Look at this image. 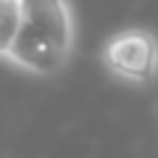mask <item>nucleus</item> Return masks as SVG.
Returning a JSON list of instances; mask_svg holds the SVG:
<instances>
[{
    "label": "nucleus",
    "instance_id": "obj_1",
    "mask_svg": "<svg viewBox=\"0 0 158 158\" xmlns=\"http://www.w3.org/2000/svg\"><path fill=\"white\" fill-rule=\"evenodd\" d=\"M21 27L8 61L34 77H53L74 50V16L69 0H21Z\"/></svg>",
    "mask_w": 158,
    "mask_h": 158
},
{
    "label": "nucleus",
    "instance_id": "obj_2",
    "mask_svg": "<svg viewBox=\"0 0 158 158\" xmlns=\"http://www.w3.org/2000/svg\"><path fill=\"white\" fill-rule=\"evenodd\" d=\"M100 61L118 82L137 87L153 85L158 79V37L142 27L113 32L100 50Z\"/></svg>",
    "mask_w": 158,
    "mask_h": 158
},
{
    "label": "nucleus",
    "instance_id": "obj_3",
    "mask_svg": "<svg viewBox=\"0 0 158 158\" xmlns=\"http://www.w3.org/2000/svg\"><path fill=\"white\" fill-rule=\"evenodd\" d=\"M24 3L21 0H0V58L11 56V48L19 37Z\"/></svg>",
    "mask_w": 158,
    "mask_h": 158
}]
</instances>
